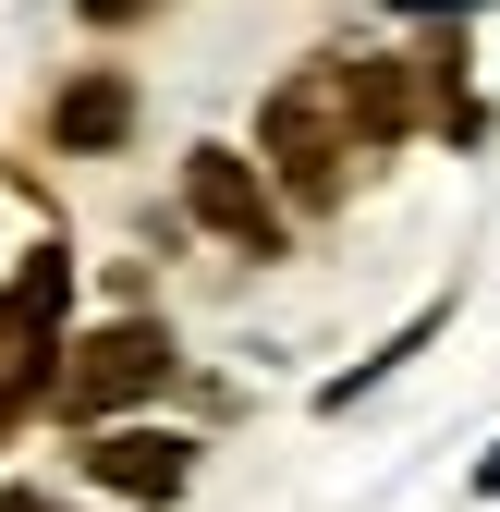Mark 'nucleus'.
<instances>
[{"label": "nucleus", "mask_w": 500, "mask_h": 512, "mask_svg": "<svg viewBox=\"0 0 500 512\" xmlns=\"http://www.w3.org/2000/svg\"><path fill=\"white\" fill-rule=\"evenodd\" d=\"M159 378H171V330H147V317H122V330H98L74 366H49L37 378V391L61 403V415H110V403H135V391H159Z\"/></svg>", "instance_id": "f257e3e1"}, {"label": "nucleus", "mask_w": 500, "mask_h": 512, "mask_svg": "<svg viewBox=\"0 0 500 512\" xmlns=\"http://www.w3.org/2000/svg\"><path fill=\"white\" fill-rule=\"evenodd\" d=\"M86 476H98V488H135V500H171L183 476H196V439H171V427H122V439H98V452H86Z\"/></svg>", "instance_id": "7ed1b4c3"}, {"label": "nucleus", "mask_w": 500, "mask_h": 512, "mask_svg": "<svg viewBox=\"0 0 500 512\" xmlns=\"http://www.w3.org/2000/svg\"><path fill=\"white\" fill-rule=\"evenodd\" d=\"M476 500H500V452H488V464H476Z\"/></svg>", "instance_id": "0eeeda50"}, {"label": "nucleus", "mask_w": 500, "mask_h": 512, "mask_svg": "<svg viewBox=\"0 0 500 512\" xmlns=\"http://www.w3.org/2000/svg\"><path fill=\"white\" fill-rule=\"evenodd\" d=\"M74 13H86V25H135L147 0H74Z\"/></svg>", "instance_id": "39448f33"}, {"label": "nucleus", "mask_w": 500, "mask_h": 512, "mask_svg": "<svg viewBox=\"0 0 500 512\" xmlns=\"http://www.w3.org/2000/svg\"><path fill=\"white\" fill-rule=\"evenodd\" d=\"M122 135H135V86L122 74H86L49 98V147H122Z\"/></svg>", "instance_id": "20e7f679"}, {"label": "nucleus", "mask_w": 500, "mask_h": 512, "mask_svg": "<svg viewBox=\"0 0 500 512\" xmlns=\"http://www.w3.org/2000/svg\"><path fill=\"white\" fill-rule=\"evenodd\" d=\"M183 196H196V220L232 232L244 256H281V208H269V183L244 171L232 147H196V159H183Z\"/></svg>", "instance_id": "f03ea898"}, {"label": "nucleus", "mask_w": 500, "mask_h": 512, "mask_svg": "<svg viewBox=\"0 0 500 512\" xmlns=\"http://www.w3.org/2000/svg\"><path fill=\"white\" fill-rule=\"evenodd\" d=\"M0 512H49V500H37V488H0Z\"/></svg>", "instance_id": "423d86ee"}]
</instances>
